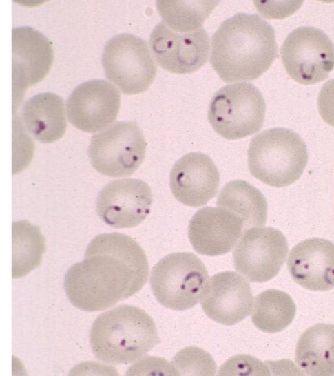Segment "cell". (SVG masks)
Segmentation results:
<instances>
[{"label":"cell","mask_w":334,"mask_h":376,"mask_svg":"<svg viewBox=\"0 0 334 376\" xmlns=\"http://www.w3.org/2000/svg\"><path fill=\"white\" fill-rule=\"evenodd\" d=\"M266 105L261 92L252 83L225 85L213 96L208 120L213 130L229 140L244 138L263 125Z\"/></svg>","instance_id":"8992f818"},{"label":"cell","mask_w":334,"mask_h":376,"mask_svg":"<svg viewBox=\"0 0 334 376\" xmlns=\"http://www.w3.org/2000/svg\"><path fill=\"white\" fill-rule=\"evenodd\" d=\"M295 312V304L289 295L280 290L268 289L255 297L251 320L259 330L274 333L287 327Z\"/></svg>","instance_id":"603a6c76"},{"label":"cell","mask_w":334,"mask_h":376,"mask_svg":"<svg viewBox=\"0 0 334 376\" xmlns=\"http://www.w3.org/2000/svg\"><path fill=\"white\" fill-rule=\"evenodd\" d=\"M149 45L161 67L180 74L199 70L205 64L209 52V39L203 27L190 32H176L163 22L152 31Z\"/></svg>","instance_id":"8fae6325"},{"label":"cell","mask_w":334,"mask_h":376,"mask_svg":"<svg viewBox=\"0 0 334 376\" xmlns=\"http://www.w3.org/2000/svg\"><path fill=\"white\" fill-rule=\"evenodd\" d=\"M253 305L250 284L233 271L215 274L208 281L201 297V306L212 320L234 325L247 317Z\"/></svg>","instance_id":"9a60e30c"},{"label":"cell","mask_w":334,"mask_h":376,"mask_svg":"<svg viewBox=\"0 0 334 376\" xmlns=\"http://www.w3.org/2000/svg\"><path fill=\"white\" fill-rule=\"evenodd\" d=\"M146 141L134 121H120L94 134L88 148L93 167L110 177L129 176L145 159Z\"/></svg>","instance_id":"ba28073f"},{"label":"cell","mask_w":334,"mask_h":376,"mask_svg":"<svg viewBox=\"0 0 334 376\" xmlns=\"http://www.w3.org/2000/svg\"><path fill=\"white\" fill-rule=\"evenodd\" d=\"M121 95L116 87L103 79L89 80L78 85L66 104L70 123L89 133L105 130L116 119Z\"/></svg>","instance_id":"7c38bea8"},{"label":"cell","mask_w":334,"mask_h":376,"mask_svg":"<svg viewBox=\"0 0 334 376\" xmlns=\"http://www.w3.org/2000/svg\"><path fill=\"white\" fill-rule=\"evenodd\" d=\"M101 62L107 79L125 94L145 92L156 76V65L147 42L132 34H121L109 39Z\"/></svg>","instance_id":"52a82bcc"},{"label":"cell","mask_w":334,"mask_h":376,"mask_svg":"<svg viewBox=\"0 0 334 376\" xmlns=\"http://www.w3.org/2000/svg\"><path fill=\"white\" fill-rule=\"evenodd\" d=\"M319 113L322 119L334 127V79L322 87L317 98Z\"/></svg>","instance_id":"d4e9b609"},{"label":"cell","mask_w":334,"mask_h":376,"mask_svg":"<svg viewBox=\"0 0 334 376\" xmlns=\"http://www.w3.org/2000/svg\"><path fill=\"white\" fill-rule=\"evenodd\" d=\"M287 268L294 281L311 291L334 287V243L313 238L304 240L291 250Z\"/></svg>","instance_id":"ac0fdd59"},{"label":"cell","mask_w":334,"mask_h":376,"mask_svg":"<svg viewBox=\"0 0 334 376\" xmlns=\"http://www.w3.org/2000/svg\"><path fill=\"white\" fill-rule=\"evenodd\" d=\"M46 249L38 226L26 220L12 224V278H20L37 268Z\"/></svg>","instance_id":"7402d4cb"},{"label":"cell","mask_w":334,"mask_h":376,"mask_svg":"<svg viewBox=\"0 0 334 376\" xmlns=\"http://www.w3.org/2000/svg\"><path fill=\"white\" fill-rule=\"evenodd\" d=\"M307 161V148L302 138L284 127L271 128L255 135L248 149V167L252 176L275 187L295 182Z\"/></svg>","instance_id":"277c9868"},{"label":"cell","mask_w":334,"mask_h":376,"mask_svg":"<svg viewBox=\"0 0 334 376\" xmlns=\"http://www.w3.org/2000/svg\"><path fill=\"white\" fill-rule=\"evenodd\" d=\"M152 194L147 182L125 178L106 185L96 200V212L106 224L116 229L139 225L150 212Z\"/></svg>","instance_id":"4fadbf2b"},{"label":"cell","mask_w":334,"mask_h":376,"mask_svg":"<svg viewBox=\"0 0 334 376\" xmlns=\"http://www.w3.org/2000/svg\"><path fill=\"white\" fill-rule=\"evenodd\" d=\"M295 360L309 375H334V325L317 324L308 328L298 341Z\"/></svg>","instance_id":"ffe728a7"},{"label":"cell","mask_w":334,"mask_h":376,"mask_svg":"<svg viewBox=\"0 0 334 376\" xmlns=\"http://www.w3.org/2000/svg\"><path fill=\"white\" fill-rule=\"evenodd\" d=\"M277 55L273 27L258 14L238 13L212 36L209 61L225 82L252 81L271 67Z\"/></svg>","instance_id":"7a4b0ae2"},{"label":"cell","mask_w":334,"mask_h":376,"mask_svg":"<svg viewBox=\"0 0 334 376\" xmlns=\"http://www.w3.org/2000/svg\"><path fill=\"white\" fill-rule=\"evenodd\" d=\"M218 1H158L156 7L163 22L176 32H190L202 28Z\"/></svg>","instance_id":"cb8c5ba5"},{"label":"cell","mask_w":334,"mask_h":376,"mask_svg":"<svg viewBox=\"0 0 334 376\" xmlns=\"http://www.w3.org/2000/svg\"><path fill=\"white\" fill-rule=\"evenodd\" d=\"M22 120L35 139L43 143H54L67 129L63 100L52 92L34 95L23 105Z\"/></svg>","instance_id":"d6986e66"},{"label":"cell","mask_w":334,"mask_h":376,"mask_svg":"<svg viewBox=\"0 0 334 376\" xmlns=\"http://www.w3.org/2000/svg\"><path fill=\"white\" fill-rule=\"evenodd\" d=\"M149 263L139 244L120 233L96 236L85 258L64 276V289L72 305L85 311L107 309L138 293L145 284Z\"/></svg>","instance_id":"6da1fadb"},{"label":"cell","mask_w":334,"mask_h":376,"mask_svg":"<svg viewBox=\"0 0 334 376\" xmlns=\"http://www.w3.org/2000/svg\"><path fill=\"white\" fill-rule=\"evenodd\" d=\"M12 94L17 100L49 72L54 59L52 43L32 28H15L12 31Z\"/></svg>","instance_id":"5bb4252c"},{"label":"cell","mask_w":334,"mask_h":376,"mask_svg":"<svg viewBox=\"0 0 334 376\" xmlns=\"http://www.w3.org/2000/svg\"><path fill=\"white\" fill-rule=\"evenodd\" d=\"M280 56L291 78L311 85L326 79L334 68V44L323 31L302 26L286 37Z\"/></svg>","instance_id":"9c48e42d"},{"label":"cell","mask_w":334,"mask_h":376,"mask_svg":"<svg viewBox=\"0 0 334 376\" xmlns=\"http://www.w3.org/2000/svg\"><path fill=\"white\" fill-rule=\"evenodd\" d=\"M218 169L211 158L200 152H190L176 162L169 174V187L174 198L183 205L197 207L216 194Z\"/></svg>","instance_id":"e0dca14e"},{"label":"cell","mask_w":334,"mask_h":376,"mask_svg":"<svg viewBox=\"0 0 334 376\" xmlns=\"http://www.w3.org/2000/svg\"><path fill=\"white\" fill-rule=\"evenodd\" d=\"M160 342L154 320L143 309L118 306L93 322L90 342L94 356L113 364L134 362Z\"/></svg>","instance_id":"3957f363"},{"label":"cell","mask_w":334,"mask_h":376,"mask_svg":"<svg viewBox=\"0 0 334 376\" xmlns=\"http://www.w3.org/2000/svg\"><path fill=\"white\" fill-rule=\"evenodd\" d=\"M288 249L280 231L272 227L249 228L233 251L234 267L251 282H267L279 273Z\"/></svg>","instance_id":"30bf717a"},{"label":"cell","mask_w":334,"mask_h":376,"mask_svg":"<svg viewBox=\"0 0 334 376\" xmlns=\"http://www.w3.org/2000/svg\"><path fill=\"white\" fill-rule=\"evenodd\" d=\"M216 206L239 217L246 230L266 223L267 200L258 189L244 180H236L226 184L218 195Z\"/></svg>","instance_id":"44dd1931"},{"label":"cell","mask_w":334,"mask_h":376,"mask_svg":"<svg viewBox=\"0 0 334 376\" xmlns=\"http://www.w3.org/2000/svg\"><path fill=\"white\" fill-rule=\"evenodd\" d=\"M209 275L202 260L190 252L169 254L152 269V291L163 306L176 311L189 309L201 299Z\"/></svg>","instance_id":"5b68a950"},{"label":"cell","mask_w":334,"mask_h":376,"mask_svg":"<svg viewBox=\"0 0 334 376\" xmlns=\"http://www.w3.org/2000/svg\"><path fill=\"white\" fill-rule=\"evenodd\" d=\"M246 230L242 220L231 211L216 206L198 209L188 227V237L194 249L207 256L229 252Z\"/></svg>","instance_id":"2e32d148"}]
</instances>
